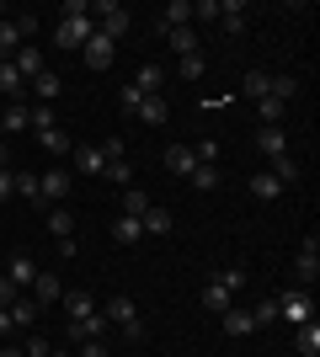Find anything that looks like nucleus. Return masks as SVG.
<instances>
[{
  "label": "nucleus",
  "instance_id": "nucleus-10",
  "mask_svg": "<svg viewBox=\"0 0 320 357\" xmlns=\"http://www.w3.org/2000/svg\"><path fill=\"white\" fill-rule=\"evenodd\" d=\"M64 91V80H59V70H43L38 80H27V102H38V107H48L54 96Z\"/></svg>",
  "mask_w": 320,
  "mask_h": 357
},
{
  "label": "nucleus",
  "instance_id": "nucleus-1",
  "mask_svg": "<svg viewBox=\"0 0 320 357\" xmlns=\"http://www.w3.org/2000/svg\"><path fill=\"white\" fill-rule=\"evenodd\" d=\"M245 288V272L241 267H229V272H219L208 288H203V310H213V314H224L229 304H235V294Z\"/></svg>",
  "mask_w": 320,
  "mask_h": 357
},
{
  "label": "nucleus",
  "instance_id": "nucleus-37",
  "mask_svg": "<svg viewBox=\"0 0 320 357\" xmlns=\"http://www.w3.org/2000/svg\"><path fill=\"white\" fill-rule=\"evenodd\" d=\"M267 96H273V102H294V96H299V80H294V75H273V91H267Z\"/></svg>",
  "mask_w": 320,
  "mask_h": 357
},
{
  "label": "nucleus",
  "instance_id": "nucleus-5",
  "mask_svg": "<svg viewBox=\"0 0 320 357\" xmlns=\"http://www.w3.org/2000/svg\"><path fill=\"white\" fill-rule=\"evenodd\" d=\"M315 278H320V235H310L294 256V288H315Z\"/></svg>",
  "mask_w": 320,
  "mask_h": 357
},
{
  "label": "nucleus",
  "instance_id": "nucleus-30",
  "mask_svg": "<svg viewBox=\"0 0 320 357\" xmlns=\"http://www.w3.org/2000/svg\"><path fill=\"white\" fill-rule=\"evenodd\" d=\"M38 326V304H32V298H16L11 304V331H32Z\"/></svg>",
  "mask_w": 320,
  "mask_h": 357
},
{
  "label": "nucleus",
  "instance_id": "nucleus-35",
  "mask_svg": "<svg viewBox=\"0 0 320 357\" xmlns=\"http://www.w3.org/2000/svg\"><path fill=\"white\" fill-rule=\"evenodd\" d=\"M267 171L277 176V187H289V181H299V160H294V155H277V160L267 165Z\"/></svg>",
  "mask_w": 320,
  "mask_h": 357
},
{
  "label": "nucleus",
  "instance_id": "nucleus-15",
  "mask_svg": "<svg viewBox=\"0 0 320 357\" xmlns=\"http://www.w3.org/2000/svg\"><path fill=\"white\" fill-rule=\"evenodd\" d=\"M166 171H171V176H192V171H198V155H192V144H171L166 149Z\"/></svg>",
  "mask_w": 320,
  "mask_h": 357
},
{
  "label": "nucleus",
  "instance_id": "nucleus-47",
  "mask_svg": "<svg viewBox=\"0 0 320 357\" xmlns=\"http://www.w3.org/2000/svg\"><path fill=\"white\" fill-rule=\"evenodd\" d=\"M80 357H112V347L107 342H80Z\"/></svg>",
  "mask_w": 320,
  "mask_h": 357
},
{
  "label": "nucleus",
  "instance_id": "nucleus-8",
  "mask_svg": "<svg viewBox=\"0 0 320 357\" xmlns=\"http://www.w3.org/2000/svg\"><path fill=\"white\" fill-rule=\"evenodd\" d=\"M64 298V283H59V272H38L32 278V304L38 310H48V304H59Z\"/></svg>",
  "mask_w": 320,
  "mask_h": 357
},
{
  "label": "nucleus",
  "instance_id": "nucleus-49",
  "mask_svg": "<svg viewBox=\"0 0 320 357\" xmlns=\"http://www.w3.org/2000/svg\"><path fill=\"white\" fill-rule=\"evenodd\" d=\"M11 197V171H0V203Z\"/></svg>",
  "mask_w": 320,
  "mask_h": 357
},
{
  "label": "nucleus",
  "instance_id": "nucleus-51",
  "mask_svg": "<svg viewBox=\"0 0 320 357\" xmlns=\"http://www.w3.org/2000/svg\"><path fill=\"white\" fill-rule=\"evenodd\" d=\"M0 357H22V347H0Z\"/></svg>",
  "mask_w": 320,
  "mask_h": 357
},
{
  "label": "nucleus",
  "instance_id": "nucleus-6",
  "mask_svg": "<svg viewBox=\"0 0 320 357\" xmlns=\"http://www.w3.org/2000/svg\"><path fill=\"white\" fill-rule=\"evenodd\" d=\"M96 32V22L91 16H59V27H54V43L59 48H80L86 38Z\"/></svg>",
  "mask_w": 320,
  "mask_h": 357
},
{
  "label": "nucleus",
  "instance_id": "nucleus-19",
  "mask_svg": "<svg viewBox=\"0 0 320 357\" xmlns=\"http://www.w3.org/2000/svg\"><path fill=\"white\" fill-rule=\"evenodd\" d=\"M219 27H224V38H241V32H245V0L219 6Z\"/></svg>",
  "mask_w": 320,
  "mask_h": 357
},
{
  "label": "nucleus",
  "instance_id": "nucleus-42",
  "mask_svg": "<svg viewBox=\"0 0 320 357\" xmlns=\"http://www.w3.org/2000/svg\"><path fill=\"white\" fill-rule=\"evenodd\" d=\"M22 357H54V347H48V336H27V347H22Z\"/></svg>",
  "mask_w": 320,
  "mask_h": 357
},
{
  "label": "nucleus",
  "instance_id": "nucleus-9",
  "mask_svg": "<svg viewBox=\"0 0 320 357\" xmlns=\"http://www.w3.org/2000/svg\"><path fill=\"white\" fill-rule=\"evenodd\" d=\"M219 320H224V336H229V342H245V336L257 331V314H251V310H241V304H229V310L219 314Z\"/></svg>",
  "mask_w": 320,
  "mask_h": 357
},
{
  "label": "nucleus",
  "instance_id": "nucleus-32",
  "mask_svg": "<svg viewBox=\"0 0 320 357\" xmlns=\"http://www.w3.org/2000/svg\"><path fill=\"white\" fill-rule=\"evenodd\" d=\"M144 208H150V192H144V187H123V213H128V219H144Z\"/></svg>",
  "mask_w": 320,
  "mask_h": 357
},
{
  "label": "nucleus",
  "instance_id": "nucleus-18",
  "mask_svg": "<svg viewBox=\"0 0 320 357\" xmlns=\"http://www.w3.org/2000/svg\"><path fill=\"white\" fill-rule=\"evenodd\" d=\"M0 96H11V102H27V80L16 75L11 59H0Z\"/></svg>",
  "mask_w": 320,
  "mask_h": 357
},
{
  "label": "nucleus",
  "instance_id": "nucleus-45",
  "mask_svg": "<svg viewBox=\"0 0 320 357\" xmlns=\"http://www.w3.org/2000/svg\"><path fill=\"white\" fill-rule=\"evenodd\" d=\"M118 331H123V342H134V347L144 342V320H128V326H118Z\"/></svg>",
  "mask_w": 320,
  "mask_h": 357
},
{
  "label": "nucleus",
  "instance_id": "nucleus-24",
  "mask_svg": "<svg viewBox=\"0 0 320 357\" xmlns=\"http://www.w3.org/2000/svg\"><path fill=\"white\" fill-rule=\"evenodd\" d=\"M22 43H27V38H22V27H16V16H6V22H0V59H16Z\"/></svg>",
  "mask_w": 320,
  "mask_h": 357
},
{
  "label": "nucleus",
  "instance_id": "nucleus-31",
  "mask_svg": "<svg viewBox=\"0 0 320 357\" xmlns=\"http://www.w3.org/2000/svg\"><path fill=\"white\" fill-rule=\"evenodd\" d=\"M139 235H144V229H139V219H128V213H118V219H112V240H118V245H139Z\"/></svg>",
  "mask_w": 320,
  "mask_h": 357
},
{
  "label": "nucleus",
  "instance_id": "nucleus-22",
  "mask_svg": "<svg viewBox=\"0 0 320 357\" xmlns=\"http://www.w3.org/2000/svg\"><path fill=\"white\" fill-rule=\"evenodd\" d=\"M257 149L267 155V160H277V155H289V134H283V128H261V134H257Z\"/></svg>",
  "mask_w": 320,
  "mask_h": 357
},
{
  "label": "nucleus",
  "instance_id": "nucleus-17",
  "mask_svg": "<svg viewBox=\"0 0 320 357\" xmlns=\"http://www.w3.org/2000/svg\"><path fill=\"white\" fill-rule=\"evenodd\" d=\"M102 314H107V326H128V320H139V304H134L128 294H112Z\"/></svg>",
  "mask_w": 320,
  "mask_h": 357
},
{
  "label": "nucleus",
  "instance_id": "nucleus-12",
  "mask_svg": "<svg viewBox=\"0 0 320 357\" xmlns=\"http://www.w3.org/2000/svg\"><path fill=\"white\" fill-rule=\"evenodd\" d=\"M16 75H22V80H38V75H43L48 70V59H43V48H32V43H22V48H16Z\"/></svg>",
  "mask_w": 320,
  "mask_h": 357
},
{
  "label": "nucleus",
  "instance_id": "nucleus-25",
  "mask_svg": "<svg viewBox=\"0 0 320 357\" xmlns=\"http://www.w3.org/2000/svg\"><path fill=\"white\" fill-rule=\"evenodd\" d=\"M166 43L176 48V59H187V54H203V48H198V32H192V27H171V32H166Z\"/></svg>",
  "mask_w": 320,
  "mask_h": 357
},
{
  "label": "nucleus",
  "instance_id": "nucleus-7",
  "mask_svg": "<svg viewBox=\"0 0 320 357\" xmlns=\"http://www.w3.org/2000/svg\"><path fill=\"white\" fill-rule=\"evenodd\" d=\"M107 331H112V326H107V314L102 310H91V314H86V320H70V342H107Z\"/></svg>",
  "mask_w": 320,
  "mask_h": 357
},
{
  "label": "nucleus",
  "instance_id": "nucleus-48",
  "mask_svg": "<svg viewBox=\"0 0 320 357\" xmlns=\"http://www.w3.org/2000/svg\"><path fill=\"white\" fill-rule=\"evenodd\" d=\"M118 107H123V112H128V118H134V107H139V91H134V86H123V96H118Z\"/></svg>",
  "mask_w": 320,
  "mask_h": 357
},
{
  "label": "nucleus",
  "instance_id": "nucleus-39",
  "mask_svg": "<svg viewBox=\"0 0 320 357\" xmlns=\"http://www.w3.org/2000/svg\"><path fill=\"white\" fill-rule=\"evenodd\" d=\"M192 187H198V192H213V187H219V165H198V171H192Z\"/></svg>",
  "mask_w": 320,
  "mask_h": 357
},
{
  "label": "nucleus",
  "instance_id": "nucleus-29",
  "mask_svg": "<svg viewBox=\"0 0 320 357\" xmlns=\"http://www.w3.org/2000/svg\"><path fill=\"white\" fill-rule=\"evenodd\" d=\"M241 91H245V96H257V102H261V96L273 91V75H267V70H245V75H241Z\"/></svg>",
  "mask_w": 320,
  "mask_h": 357
},
{
  "label": "nucleus",
  "instance_id": "nucleus-16",
  "mask_svg": "<svg viewBox=\"0 0 320 357\" xmlns=\"http://www.w3.org/2000/svg\"><path fill=\"white\" fill-rule=\"evenodd\" d=\"M128 86H134L139 96H160V86H166V70H160V64H139V75L128 80Z\"/></svg>",
  "mask_w": 320,
  "mask_h": 357
},
{
  "label": "nucleus",
  "instance_id": "nucleus-50",
  "mask_svg": "<svg viewBox=\"0 0 320 357\" xmlns=\"http://www.w3.org/2000/svg\"><path fill=\"white\" fill-rule=\"evenodd\" d=\"M0 336H11V310H0Z\"/></svg>",
  "mask_w": 320,
  "mask_h": 357
},
{
  "label": "nucleus",
  "instance_id": "nucleus-11",
  "mask_svg": "<svg viewBox=\"0 0 320 357\" xmlns=\"http://www.w3.org/2000/svg\"><path fill=\"white\" fill-rule=\"evenodd\" d=\"M171 27H192V0H171L166 11L155 16V32H160V38H166Z\"/></svg>",
  "mask_w": 320,
  "mask_h": 357
},
{
  "label": "nucleus",
  "instance_id": "nucleus-26",
  "mask_svg": "<svg viewBox=\"0 0 320 357\" xmlns=\"http://www.w3.org/2000/svg\"><path fill=\"white\" fill-rule=\"evenodd\" d=\"M6 278H11L16 288H22V283H32V278H38V261H32L27 251H16V256H11V267H6Z\"/></svg>",
  "mask_w": 320,
  "mask_h": 357
},
{
  "label": "nucleus",
  "instance_id": "nucleus-14",
  "mask_svg": "<svg viewBox=\"0 0 320 357\" xmlns=\"http://www.w3.org/2000/svg\"><path fill=\"white\" fill-rule=\"evenodd\" d=\"M134 118H139V123H150V128H166V118H171V107H166V96H139V107H134Z\"/></svg>",
  "mask_w": 320,
  "mask_h": 357
},
{
  "label": "nucleus",
  "instance_id": "nucleus-23",
  "mask_svg": "<svg viewBox=\"0 0 320 357\" xmlns=\"http://www.w3.org/2000/svg\"><path fill=\"white\" fill-rule=\"evenodd\" d=\"M27 107H32V102H11V107H0V134H22V128H27Z\"/></svg>",
  "mask_w": 320,
  "mask_h": 357
},
{
  "label": "nucleus",
  "instance_id": "nucleus-3",
  "mask_svg": "<svg viewBox=\"0 0 320 357\" xmlns=\"http://www.w3.org/2000/svg\"><path fill=\"white\" fill-rule=\"evenodd\" d=\"M70 192H75V171L54 165V171H43V176H38V197H43L48 208H59V203H64Z\"/></svg>",
  "mask_w": 320,
  "mask_h": 357
},
{
  "label": "nucleus",
  "instance_id": "nucleus-20",
  "mask_svg": "<svg viewBox=\"0 0 320 357\" xmlns=\"http://www.w3.org/2000/svg\"><path fill=\"white\" fill-rule=\"evenodd\" d=\"M171 208H160V203H150V208H144V219H139V229H144V235H171Z\"/></svg>",
  "mask_w": 320,
  "mask_h": 357
},
{
  "label": "nucleus",
  "instance_id": "nucleus-38",
  "mask_svg": "<svg viewBox=\"0 0 320 357\" xmlns=\"http://www.w3.org/2000/svg\"><path fill=\"white\" fill-rule=\"evenodd\" d=\"M102 176H107V181H118V187H128V181H134V165H128V155H123V160H107Z\"/></svg>",
  "mask_w": 320,
  "mask_h": 357
},
{
  "label": "nucleus",
  "instance_id": "nucleus-43",
  "mask_svg": "<svg viewBox=\"0 0 320 357\" xmlns=\"http://www.w3.org/2000/svg\"><path fill=\"white\" fill-rule=\"evenodd\" d=\"M251 314H257V326H267V320H277V298H261V304H257V310H251Z\"/></svg>",
  "mask_w": 320,
  "mask_h": 357
},
{
  "label": "nucleus",
  "instance_id": "nucleus-34",
  "mask_svg": "<svg viewBox=\"0 0 320 357\" xmlns=\"http://www.w3.org/2000/svg\"><path fill=\"white\" fill-rule=\"evenodd\" d=\"M11 192L27 197V203H43V197H38V176H32V171H11Z\"/></svg>",
  "mask_w": 320,
  "mask_h": 357
},
{
  "label": "nucleus",
  "instance_id": "nucleus-4",
  "mask_svg": "<svg viewBox=\"0 0 320 357\" xmlns=\"http://www.w3.org/2000/svg\"><path fill=\"white\" fill-rule=\"evenodd\" d=\"M80 59H86V70L107 75L112 64H118V43H112V38H102V32H91V38L80 43Z\"/></svg>",
  "mask_w": 320,
  "mask_h": 357
},
{
  "label": "nucleus",
  "instance_id": "nucleus-52",
  "mask_svg": "<svg viewBox=\"0 0 320 357\" xmlns=\"http://www.w3.org/2000/svg\"><path fill=\"white\" fill-rule=\"evenodd\" d=\"M0 171H6V144H0Z\"/></svg>",
  "mask_w": 320,
  "mask_h": 357
},
{
  "label": "nucleus",
  "instance_id": "nucleus-36",
  "mask_svg": "<svg viewBox=\"0 0 320 357\" xmlns=\"http://www.w3.org/2000/svg\"><path fill=\"white\" fill-rule=\"evenodd\" d=\"M48 229H54V240H64L70 229H75V213L64 208V203H59V208H48Z\"/></svg>",
  "mask_w": 320,
  "mask_h": 357
},
{
  "label": "nucleus",
  "instance_id": "nucleus-33",
  "mask_svg": "<svg viewBox=\"0 0 320 357\" xmlns=\"http://www.w3.org/2000/svg\"><path fill=\"white\" fill-rule=\"evenodd\" d=\"M277 192H283V187H277V176H273V171H257V176H251V197H261V203H273Z\"/></svg>",
  "mask_w": 320,
  "mask_h": 357
},
{
  "label": "nucleus",
  "instance_id": "nucleus-46",
  "mask_svg": "<svg viewBox=\"0 0 320 357\" xmlns=\"http://www.w3.org/2000/svg\"><path fill=\"white\" fill-rule=\"evenodd\" d=\"M192 16H203V22H219V0H198V6H192Z\"/></svg>",
  "mask_w": 320,
  "mask_h": 357
},
{
  "label": "nucleus",
  "instance_id": "nucleus-21",
  "mask_svg": "<svg viewBox=\"0 0 320 357\" xmlns=\"http://www.w3.org/2000/svg\"><path fill=\"white\" fill-rule=\"evenodd\" d=\"M294 347H299V357H320V320L294 326Z\"/></svg>",
  "mask_w": 320,
  "mask_h": 357
},
{
  "label": "nucleus",
  "instance_id": "nucleus-2",
  "mask_svg": "<svg viewBox=\"0 0 320 357\" xmlns=\"http://www.w3.org/2000/svg\"><path fill=\"white\" fill-rule=\"evenodd\" d=\"M277 320H289V326H310V320H315V298H310V288H289V294H277Z\"/></svg>",
  "mask_w": 320,
  "mask_h": 357
},
{
  "label": "nucleus",
  "instance_id": "nucleus-41",
  "mask_svg": "<svg viewBox=\"0 0 320 357\" xmlns=\"http://www.w3.org/2000/svg\"><path fill=\"white\" fill-rule=\"evenodd\" d=\"M192 155H198V165H219V139H208V134H203L198 144H192Z\"/></svg>",
  "mask_w": 320,
  "mask_h": 357
},
{
  "label": "nucleus",
  "instance_id": "nucleus-53",
  "mask_svg": "<svg viewBox=\"0 0 320 357\" xmlns=\"http://www.w3.org/2000/svg\"><path fill=\"white\" fill-rule=\"evenodd\" d=\"M0 22H6V6H0Z\"/></svg>",
  "mask_w": 320,
  "mask_h": 357
},
{
  "label": "nucleus",
  "instance_id": "nucleus-13",
  "mask_svg": "<svg viewBox=\"0 0 320 357\" xmlns=\"http://www.w3.org/2000/svg\"><path fill=\"white\" fill-rule=\"evenodd\" d=\"M70 155H75V171H80V176H102V171H107L102 144H75Z\"/></svg>",
  "mask_w": 320,
  "mask_h": 357
},
{
  "label": "nucleus",
  "instance_id": "nucleus-28",
  "mask_svg": "<svg viewBox=\"0 0 320 357\" xmlns=\"http://www.w3.org/2000/svg\"><path fill=\"white\" fill-rule=\"evenodd\" d=\"M59 304H64V314H70V320H86V314L96 310V304H91V294H86V288H75V294H64Z\"/></svg>",
  "mask_w": 320,
  "mask_h": 357
},
{
  "label": "nucleus",
  "instance_id": "nucleus-27",
  "mask_svg": "<svg viewBox=\"0 0 320 357\" xmlns=\"http://www.w3.org/2000/svg\"><path fill=\"white\" fill-rule=\"evenodd\" d=\"M38 144H43L48 155H54V160H59V155H70V149H75V144H70V134H64L59 123H54V128H43V134H38Z\"/></svg>",
  "mask_w": 320,
  "mask_h": 357
},
{
  "label": "nucleus",
  "instance_id": "nucleus-40",
  "mask_svg": "<svg viewBox=\"0 0 320 357\" xmlns=\"http://www.w3.org/2000/svg\"><path fill=\"white\" fill-rule=\"evenodd\" d=\"M203 70H208V59H203V54H187V59L176 64V75H182V80H203Z\"/></svg>",
  "mask_w": 320,
  "mask_h": 357
},
{
  "label": "nucleus",
  "instance_id": "nucleus-44",
  "mask_svg": "<svg viewBox=\"0 0 320 357\" xmlns=\"http://www.w3.org/2000/svg\"><path fill=\"white\" fill-rule=\"evenodd\" d=\"M11 304H16V283L0 272V310H11Z\"/></svg>",
  "mask_w": 320,
  "mask_h": 357
}]
</instances>
